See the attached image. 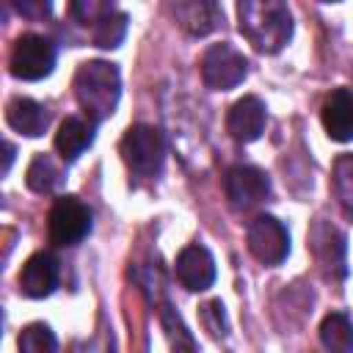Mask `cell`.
<instances>
[{"instance_id": "1", "label": "cell", "mask_w": 353, "mask_h": 353, "mask_svg": "<svg viewBox=\"0 0 353 353\" xmlns=\"http://www.w3.org/2000/svg\"><path fill=\"white\" fill-rule=\"evenodd\" d=\"M237 28L259 52H279L292 36V14L279 0L237 3Z\"/></svg>"}, {"instance_id": "2", "label": "cell", "mask_w": 353, "mask_h": 353, "mask_svg": "<svg viewBox=\"0 0 353 353\" xmlns=\"http://www.w3.org/2000/svg\"><path fill=\"white\" fill-rule=\"evenodd\" d=\"M74 97L85 119L99 124L113 116L121 97L119 69L108 61H85L74 72Z\"/></svg>"}, {"instance_id": "3", "label": "cell", "mask_w": 353, "mask_h": 353, "mask_svg": "<svg viewBox=\"0 0 353 353\" xmlns=\"http://www.w3.org/2000/svg\"><path fill=\"white\" fill-rule=\"evenodd\" d=\"M119 149H121V157H124L130 174H135L141 179L160 174L163 160H165V141L157 127H149V124L130 127L124 132Z\"/></svg>"}, {"instance_id": "4", "label": "cell", "mask_w": 353, "mask_h": 353, "mask_svg": "<svg viewBox=\"0 0 353 353\" xmlns=\"http://www.w3.org/2000/svg\"><path fill=\"white\" fill-rule=\"evenodd\" d=\"M248 72V61L245 55L232 47L229 41H221V44H212L204 50L201 55V77L210 88L215 91H229L234 88L237 83H243Z\"/></svg>"}, {"instance_id": "5", "label": "cell", "mask_w": 353, "mask_h": 353, "mask_svg": "<svg viewBox=\"0 0 353 353\" xmlns=\"http://www.w3.org/2000/svg\"><path fill=\"white\" fill-rule=\"evenodd\" d=\"M8 66L19 80H41L55 66V44L39 33H22L11 50Z\"/></svg>"}, {"instance_id": "6", "label": "cell", "mask_w": 353, "mask_h": 353, "mask_svg": "<svg viewBox=\"0 0 353 353\" xmlns=\"http://www.w3.org/2000/svg\"><path fill=\"white\" fill-rule=\"evenodd\" d=\"M47 232L55 245H77L91 232V210L77 196H63L50 210Z\"/></svg>"}, {"instance_id": "7", "label": "cell", "mask_w": 353, "mask_h": 353, "mask_svg": "<svg viewBox=\"0 0 353 353\" xmlns=\"http://www.w3.org/2000/svg\"><path fill=\"white\" fill-rule=\"evenodd\" d=\"M248 251L262 265H279L290 254V234L287 226L273 215H256L248 223Z\"/></svg>"}, {"instance_id": "8", "label": "cell", "mask_w": 353, "mask_h": 353, "mask_svg": "<svg viewBox=\"0 0 353 353\" xmlns=\"http://www.w3.org/2000/svg\"><path fill=\"white\" fill-rule=\"evenodd\" d=\"M223 190L234 210H248L270 196V179L256 165H232L223 176Z\"/></svg>"}, {"instance_id": "9", "label": "cell", "mask_w": 353, "mask_h": 353, "mask_svg": "<svg viewBox=\"0 0 353 353\" xmlns=\"http://www.w3.org/2000/svg\"><path fill=\"white\" fill-rule=\"evenodd\" d=\"M174 270H176L179 284L185 290H190V292H201V290L212 287V281H215V259L199 243H193V245L179 251Z\"/></svg>"}, {"instance_id": "10", "label": "cell", "mask_w": 353, "mask_h": 353, "mask_svg": "<svg viewBox=\"0 0 353 353\" xmlns=\"http://www.w3.org/2000/svg\"><path fill=\"white\" fill-rule=\"evenodd\" d=\"M265 121H268V113H265V105L259 97H243L226 113V130L240 143L256 141L265 130Z\"/></svg>"}, {"instance_id": "11", "label": "cell", "mask_w": 353, "mask_h": 353, "mask_svg": "<svg viewBox=\"0 0 353 353\" xmlns=\"http://www.w3.org/2000/svg\"><path fill=\"white\" fill-rule=\"evenodd\" d=\"M309 240H312V251H314L320 268L328 276L342 279L347 273V268H345V237H342V232L336 226L325 223V221H317L314 229H312V234H309Z\"/></svg>"}, {"instance_id": "12", "label": "cell", "mask_w": 353, "mask_h": 353, "mask_svg": "<svg viewBox=\"0 0 353 353\" xmlns=\"http://www.w3.org/2000/svg\"><path fill=\"white\" fill-rule=\"evenodd\" d=\"M58 259L47 251L33 254L19 273V290L28 298H47L58 287Z\"/></svg>"}, {"instance_id": "13", "label": "cell", "mask_w": 353, "mask_h": 353, "mask_svg": "<svg viewBox=\"0 0 353 353\" xmlns=\"http://www.w3.org/2000/svg\"><path fill=\"white\" fill-rule=\"evenodd\" d=\"M320 119L331 141H339V143L353 141V91L334 88L323 102Z\"/></svg>"}, {"instance_id": "14", "label": "cell", "mask_w": 353, "mask_h": 353, "mask_svg": "<svg viewBox=\"0 0 353 353\" xmlns=\"http://www.w3.org/2000/svg\"><path fill=\"white\" fill-rule=\"evenodd\" d=\"M171 14L176 25L190 36H207L221 22V8L210 0H182L171 6Z\"/></svg>"}, {"instance_id": "15", "label": "cell", "mask_w": 353, "mask_h": 353, "mask_svg": "<svg viewBox=\"0 0 353 353\" xmlns=\"http://www.w3.org/2000/svg\"><path fill=\"white\" fill-rule=\"evenodd\" d=\"M6 121L28 135V138H36V135H44L47 124H50V113L44 105H39L36 99H28V97H14L8 105H6Z\"/></svg>"}, {"instance_id": "16", "label": "cell", "mask_w": 353, "mask_h": 353, "mask_svg": "<svg viewBox=\"0 0 353 353\" xmlns=\"http://www.w3.org/2000/svg\"><path fill=\"white\" fill-rule=\"evenodd\" d=\"M94 143V121L80 119V116H66L55 132V149L61 152L63 160L80 157L88 146Z\"/></svg>"}, {"instance_id": "17", "label": "cell", "mask_w": 353, "mask_h": 353, "mask_svg": "<svg viewBox=\"0 0 353 353\" xmlns=\"http://www.w3.org/2000/svg\"><path fill=\"white\" fill-rule=\"evenodd\" d=\"M320 342L331 353H353V323L342 312H331L320 323Z\"/></svg>"}, {"instance_id": "18", "label": "cell", "mask_w": 353, "mask_h": 353, "mask_svg": "<svg viewBox=\"0 0 353 353\" xmlns=\"http://www.w3.org/2000/svg\"><path fill=\"white\" fill-rule=\"evenodd\" d=\"M25 182H28V188L33 193H52L63 182V171L50 154H36L30 160V165H28Z\"/></svg>"}, {"instance_id": "19", "label": "cell", "mask_w": 353, "mask_h": 353, "mask_svg": "<svg viewBox=\"0 0 353 353\" xmlns=\"http://www.w3.org/2000/svg\"><path fill=\"white\" fill-rule=\"evenodd\" d=\"M124 36H127V14H121V11H110V14H105L94 28H91V39H94V44L97 47H102V50H116L121 41H124Z\"/></svg>"}, {"instance_id": "20", "label": "cell", "mask_w": 353, "mask_h": 353, "mask_svg": "<svg viewBox=\"0 0 353 353\" xmlns=\"http://www.w3.org/2000/svg\"><path fill=\"white\" fill-rule=\"evenodd\" d=\"M331 185H334V196H336L342 212L353 221V154L336 157Z\"/></svg>"}, {"instance_id": "21", "label": "cell", "mask_w": 353, "mask_h": 353, "mask_svg": "<svg viewBox=\"0 0 353 353\" xmlns=\"http://www.w3.org/2000/svg\"><path fill=\"white\" fill-rule=\"evenodd\" d=\"M58 339L50 325L44 323H30L19 334V353H55Z\"/></svg>"}, {"instance_id": "22", "label": "cell", "mask_w": 353, "mask_h": 353, "mask_svg": "<svg viewBox=\"0 0 353 353\" xmlns=\"http://www.w3.org/2000/svg\"><path fill=\"white\" fill-rule=\"evenodd\" d=\"M116 6L113 3H94V0H83V3H72L69 6V11L77 17V22H83V25H97L105 14H110Z\"/></svg>"}, {"instance_id": "23", "label": "cell", "mask_w": 353, "mask_h": 353, "mask_svg": "<svg viewBox=\"0 0 353 353\" xmlns=\"http://www.w3.org/2000/svg\"><path fill=\"white\" fill-rule=\"evenodd\" d=\"M19 11L22 14H47L50 6H30V3H19Z\"/></svg>"}, {"instance_id": "24", "label": "cell", "mask_w": 353, "mask_h": 353, "mask_svg": "<svg viewBox=\"0 0 353 353\" xmlns=\"http://www.w3.org/2000/svg\"><path fill=\"white\" fill-rule=\"evenodd\" d=\"M11 163H14V146H11V143H6V165H3V171H8V168H11Z\"/></svg>"}]
</instances>
